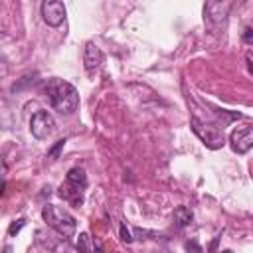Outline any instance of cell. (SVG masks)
I'll return each instance as SVG.
<instances>
[{"mask_svg": "<svg viewBox=\"0 0 253 253\" xmlns=\"http://www.w3.org/2000/svg\"><path fill=\"white\" fill-rule=\"evenodd\" d=\"M45 93L49 97L51 107L61 115H73L79 107V93L69 81L57 79V77L47 79Z\"/></svg>", "mask_w": 253, "mask_h": 253, "instance_id": "cell-1", "label": "cell"}, {"mask_svg": "<svg viewBox=\"0 0 253 253\" xmlns=\"http://www.w3.org/2000/svg\"><path fill=\"white\" fill-rule=\"evenodd\" d=\"M85 188H87V176L83 168H71L65 176V182L59 186L57 194L59 198H63L65 202L73 204L75 208H79L83 204V196H85Z\"/></svg>", "mask_w": 253, "mask_h": 253, "instance_id": "cell-2", "label": "cell"}, {"mask_svg": "<svg viewBox=\"0 0 253 253\" xmlns=\"http://www.w3.org/2000/svg\"><path fill=\"white\" fill-rule=\"evenodd\" d=\"M42 217H43V221H45L49 227H53L57 233H61V235H65V237H71V235L75 233V229H77L75 217H73L69 211H65V210H61V208H57V206H53V204L43 206Z\"/></svg>", "mask_w": 253, "mask_h": 253, "instance_id": "cell-3", "label": "cell"}, {"mask_svg": "<svg viewBox=\"0 0 253 253\" xmlns=\"http://www.w3.org/2000/svg\"><path fill=\"white\" fill-rule=\"evenodd\" d=\"M192 130L198 134V138L211 150H217L225 144V134H223V126L219 125H211V123H204L198 117H192L190 121Z\"/></svg>", "mask_w": 253, "mask_h": 253, "instance_id": "cell-4", "label": "cell"}, {"mask_svg": "<svg viewBox=\"0 0 253 253\" xmlns=\"http://www.w3.org/2000/svg\"><path fill=\"white\" fill-rule=\"evenodd\" d=\"M55 130V121L51 117L49 111H36L32 115V121H30V132L38 138V140H43L47 136H51V132Z\"/></svg>", "mask_w": 253, "mask_h": 253, "instance_id": "cell-5", "label": "cell"}, {"mask_svg": "<svg viewBox=\"0 0 253 253\" xmlns=\"http://www.w3.org/2000/svg\"><path fill=\"white\" fill-rule=\"evenodd\" d=\"M42 18L47 26L57 28L65 20V4L59 0H45L42 2Z\"/></svg>", "mask_w": 253, "mask_h": 253, "instance_id": "cell-6", "label": "cell"}, {"mask_svg": "<svg viewBox=\"0 0 253 253\" xmlns=\"http://www.w3.org/2000/svg\"><path fill=\"white\" fill-rule=\"evenodd\" d=\"M229 144H231V150L237 154H245L247 150H251L253 148V126L235 128L229 134Z\"/></svg>", "mask_w": 253, "mask_h": 253, "instance_id": "cell-7", "label": "cell"}, {"mask_svg": "<svg viewBox=\"0 0 253 253\" xmlns=\"http://www.w3.org/2000/svg\"><path fill=\"white\" fill-rule=\"evenodd\" d=\"M229 8H231V2H208L204 6V18L210 26H219L225 20Z\"/></svg>", "mask_w": 253, "mask_h": 253, "instance_id": "cell-8", "label": "cell"}, {"mask_svg": "<svg viewBox=\"0 0 253 253\" xmlns=\"http://www.w3.org/2000/svg\"><path fill=\"white\" fill-rule=\"evenodd\" d=\"M83 63H85V71H87L89 75H95V73L101 69V63H103V51H101L93 42H87V43H85Z\"/></svg>", "mask_w": 253, "mask_h": 253, "instance_id": "cell-9", "label": "cell"}, {"mask_svg": "<svg viewBox=\"0 0 253 253\" xmlns=\"http://www.w3.org/2000/svg\"><path fill=\"white\" fill-rule=\"evenodd\" d=\"M172 219H174V225H176L178 229H184V227H188V225L192 223L194 213H192L190 208H186V206H178V208L174 210Z\"/></svg>", "mask_w": 253, "mask_h": 253, "instance_id": "cell-10", "label": "cell"}, {"mask_svg": "<svg viewBox=\"0 0 253 253\" xmlns=\"http://www.w3.org/2000/svg\"><path fill=\"white\" fill-rule=\"evenodd\" d=\"M77 249H79L81 253H91V251H93V247H89V235H87V233H81V235H79Z\"/></svg>", "mask_w": 253, "mask_h": 253, "instance_id": "cell-11", "label": "cell"}, {"mask_svg": "<svg viewBox=\"0 0 253 253\" xmlns=\"http://www.w3.org/2000/svg\"><path fill=\"white\" fill-rule=\"evenodd\" d=\"M63 146H65V138H59V140H57V142L47 150V156H49L51 160H55V158L59 156V152H61V148H63Z\"/></svg>", "mask_w": 253, "mask_h": 253, "instance_id": "cell-12", "label": "cell"}, {"mask_svg": "<svg viewBox=\"0 0 253 253\" xmlns=\"http://www.w3.org/2000/svg\"><path fill=\"white\" fill-rule=\"evenodd\" d=\"M24 225H26V217H20V219L12 221V223H10V227H8V235H16Z\"/></svg>", "mask_w": 253, "mask_h": 253, "instance_id": "cell-13", "label": "cell"}, {"mask_svg": "<svg viewBox=\"0 0 253 253\" xmlns=\"http://www.w3.org/2000/svg\"><path fill=\"white\" fill-rule=\"evenodd\" d=\"M121 239H123L125 243H130V241H132V237H130V233H128V229H126L125 223H121Z\"/></svg>", "mask_w": 253, "mask_h": 253, "instance_id": "cell-14", "label": "cell"}, {"mask_svg": "<svg viewBox=\"0 0 253 253\" xmlns=\"http://www.w3.org/2000/svg\"><path fill=\"white\" fill-rule=\"evenodd\" d=\"M243 42H245V43H253V28H245V32H243Z\"/></svg>", "mask_w": 253, "mask_h": 253, "instance_id": "cell-15", "label": "cell"}, {"mask_svg": "<svg viewBox=\"0 0 253 253\" xmlns=\"http://www.w3.org/2000/svg\"><path fill=\"white\" fill-rule=\"evenodd\" d=\"M186 249H188V251H192V253H200V251H202V249L196 245V241H190V243H186Z\"/></svg>", "mask_w": 253, "mask_h": 253, "instance_id": "cell-16", "label": "cell"}, {"mask_svg": "<svg viewBox=\"0 0 253 253\" xmlns=\"http://www.w3.org/2000/svg\"><path fill=\"white\" fill-rule=\"evenodd\" d=\"M91 253H103V249L101 247H93V251Z\"/></svg>", "mask_w": 253, "mask_h": 253, "instance_id": "cell-17", "label": "cell"}, {"mask_svg": "<svg viewBox=\"0 0 253 253\" xmlns=\"http://www.w3.org/2000/svg\"><path fill=\"white\" fill-rule=\"evenodd\" d=\"M4 253H12V247H10V245H6V247H4Z\"/></svg>", "mask_w": 253, "mask_h": 253, "instance_id": "cell-18", "label": "cell"}, {"mask_svg": "<svg viewBox=\"0 0 253 253\" xmlns=\"http://www.w3.org/2000/svg\"><path fill=\"white\" fill-rule=\"evenodd\" d=\"M217 253H233L231 249H223V251H217Z\"/></svg>", "mask_w": 253, "mask_h": 253, "instance_id": "cell-19", "label": "cell"}]
</instances>
